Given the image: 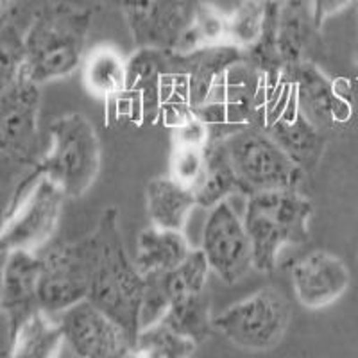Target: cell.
Wrapping results in <instances>:
<instances>
[{"label":"cell","mask_w":358,"mask_h":358,"mask_svg":"<svg viewBox=\"0 0 358 358\" xmlns=\"http://www.w3.org/2000/svg\"><path fill=\"white\" fill-rule=\"evenodd\" d=\"M118 215L117 206L106 208L97 226L90 231L94 241V267L86 299L111 315L134 344L140 331L145 278L127 255Z\"/></svg>","instance_id":"6da1fadb"},{"label":"cell","mask_w":358,"mask_h":358,"mask_svg":"<svg viewBox=\"0 0 358 358\" xmlns=\"http://www.w3.org/2000/svg\"><path fill=\"white\" fill-rule=\"evenodd\" d=\"M94 13L66 0L41 6L25 27L24 72L40 86L83 65Z\"/></svg>","instance_id":"7a4b0ae2"},{"label":"cell","mask_w":358,"mask_h":358,"mask_svg":"<svg viewBox=\"0 0 358 358\" xmlns=\"http://www.w3.org/2000/svg\"><path fill=\"white\" fill-rule=\"evenodd\" d=\"M312 213V203L297 188L255 192L248 196L244 224L258 273H271L283 248L308 241Z\"/></svg>","instance_id":"3957f363"},{"label":"cell","mask_w":358,"mask_h":358,"mask_svg":"<svg viewBox=\"0 0 358 358\" xmlns=\"http://www.w3.org/2000/svg\"><path fill=\"white\" fill-rule=\"evenodd\" d=\"M49 136V151L31 167V174L52 179L66 199H81L101 172L102 147L94 124L70 111L54 118Z\"/></svg>","instance_id":"277c9868"},{"label":"cell","mask_w":358,"mask_h":358,"mask_svg":"<svg viewBox=\"0 0 358 358\" xmlns=\"http://www.w3.org/2000/svg\"><path fill=\"white\" fill-rule=\"evenodd\" d=\"M65 199V192L52 179L29 172L15 188L6 210L0 251H41L56 233Z\"/></svg>","instance_id":"5b68a950"},{"label":"cell","mask_w":358,"mask_h":358,"mask_svg":"<svg viewBox=\"0 0 358 358\" xmlns=\"http://www.w3.org/2000/svg\"><path fill=\"white\" fill-rule=\"evenodd\" d=\"M265 90L267 78L242 59L217 79L196 115L208 126L212 140H222L245 127H260Z\"/></svg>","instance_id":"8992f818"},{"label":"cell","mask_w":358,"mask_h":358,"mask_svg":"<svg viewBox=\"0 0 358 358\" xmlns=\"http://www.w3.org/2000/svg\"><path fill=\"white\" fill-rule=\"evenodd\" d=\"M292 310L274 287H264L213 317V330L245 351L274 350L285 338Z\"/></svg>","instance_id":"52a82bcc"},{"label":"cell","mask_w":358,"mask_h":358,"mask_svg":"<svg viewBox=\"0 0 358 358\" xmlns=\"http://www.w3.org/2000/svg\"><path fill=\"white\" fill-rule=\"evenodd\" d=\"M233 169L236 172L241 194L297 188L305 171L297 167L276 142L262 127H245L222 138Z\"/></svg>","instance_id":"ba28073f"},{"label":"cell","mask_w":358,"mask_h":358,"mask_svg":"<svg viewBox=\"0 0 358 358\" xmlns=\"http://www.w3.org/2000/svg\"><path fill=\"white\" fill-rule=\"evenodd\" d=\"M40 280L38 299L40 308L59 313L88 297L92 267H94V241L86 233L78 241H66L38 251Z\"/></svg>","instance_id":"9c48e42d"},{"label":"cell","mask_w":358,"mask_h":358,"mask_svg":"<svg viewBox=\"0 0 358 358\" xmlns=\"http://www.w3.org/2000/svg\"><path fill=\"white\" fill-rule=\"evenodd\" d=\"M41 86L25 72L0 92V167H34Z\"/></svg>","instance_id":"30bf717a"},{"label":"cell","mask_w":358,"mask_h":358,"mask_svg":"<svg viewBox=\"0 0 358 358\" xmlns=\"http://www.w3.org/2000/svg\"><path fill=\"white\" fill-rule=\"evenodd\" d=\"M169 66V50L136 49L127 59L126 86L111 102L108 117L134 126L159 124L163 102V79Z\"/></svg>","instance_id":"8fae6325"},{"label":"cell","mask_w":358,"mask_h":358,"mask_svg":"<svg viewBox=\"0 0 358 358\" xmlns=\"http://www.w3.org/2000/svg\"><path fill=\"white\" fill-rule=\"evenodd\" d=\"M201 249L210 271L228 285L242 281L255 268L251 241L244 219L238 217L228 199L210 208Z\"/></svg>","instance_id":"7c38bea8"},{"label":"cell","mask_w":358,"mask_h":358,"mask_svg":"<svg viewBox=\"0 0 358 358\" xmlns=\"http://www.w3.org/2000/svg\"><path fill=\"white\" fill-rule=\"evenodd\" d=\"M56 315L65 344L78 357L118 358L133 353V341L127 331L90 299L78 301Z\"/></svg>","instance_id":"4fadbf2b"},{"label":"cell","mask_w":358,"mask_h":358,"mask_svg":"<svg viewBox=\"0 0 358 358\" xmlns=\"http://www.w3.org/2000/svg\"><path fill=\"white\" fill-rule=\"evenodd\" d=\"M120 9L136 49L172 50L190 20L187 0H120Z\"/></svg>","instance_id":"5bb4252c"},{"label":"cell","mask_w":358,"mask_h":358,"mask_svg":"<svg viewBox=\"0 0 358 358\" xmlns=\"http://www.w3.org/2000/svg\"><path fill=\"white\" fill-rule=\"evenodd\" d=\"M281 76L292 85L297 106L321 131L331 129L351 117V106L315 62H301L283 69Z\"/></svg>","instance_id":"9a60e30c"},{"label":"cell","mask_w":358,"mask_h":358,"mask_svg":"<svg viewBox=\"0 0 358 358\" xmlns=\"http://www.w3.org/2000/svg\"><path fill=\"white\" fill-rule=\"evenodd\" d=\"M38 280H40V257L31 251L8 252L2 278V297H0V317L6 324V344H11L22 322L40 310L38 299Z\"/></svg>","instance_id":"2e32d148"},{"label":"cell","mask_w":358,"mask_h":358,"mask_svg":"<svg viewBox=\"0 0 358 358\" xmlns=\"http://www.w3.org/2000/svg\"><path fill=\"white\" fill-rule=\"evenodd\" d=\"M290 276L297 301L310 310L334 305L350 287L348 265L324 249H315L299 258Z\"/></svg>","instance_id":"e0dca14e"},{"label":"cell","mask_w":358,"mask_h":358,"mask_svg":"<svg viewBox=\"0 0 358 358\" xmlns=\"http://www.w3.org/2000/svg\"><path fill=\"white\" fill-rule=\"evenodd\" d=\"M321 29L315 24L312 0H280L276 41L283 66L313 62Z\"/></svg>","instance_id":"ac0fdd59"},{"label":"cell","mask_w":358,"mask_h":358,"mask_svg":"<svg viewBox=\"0 0 358 358\" xmlns=\"http://www.w3.org/2000/svg\"><path fill=\"white\" fill-rule=\"evenodd\" d=\"M176 57H178L179 69L187 76L188 95H190L192 108L196 111V108H199L204 102L208 92L212 90L217 79L226 70L244 59V50L231 43H226L188 54L176 52Z\"/></svg>","instance_id":"d6986e66"},{"label":"cell","mask_w":358,"mask_h":358,"mask_svg":"<svg viewBox=\"0 0 358 358\" xmlns=\"http://www.w3.org/2000/svg\"><path fill=\"white\" fill-rule=\"evenodd\" d=\"M197 206L192 188L176 179L152 178L145 187V208L152 226L183 231L192 210Z\"/></svg>","instance_id":"ffe728a7"},{"label":"cell","mask_w":358,"mask_h":358,"mask_svg":"<svg viewBox=\"0 0 358 358\" xmlns=\"http://www.w3.org/2000/svg\"><path fill=\"white\" fill-rule=\"evenodd\" d=\"M183 231L149 226L138 235L133 262L142 276L169 273L190 255Z\"/></svg>","instance_id":"44dd1931"},{"label":"cell","mask_w":358,"mask_h":358,"mask_svg":"<svg viewBox=\"0 0 358 358\" xmlns=\"http://www.w3.org/2000/svg\"><path fill=\"white\" fill-rule=\"evenodd\" d=\"M192 192L197 206L203 208H213L233 194H241V183L222 140H212L206 145L204 169Z\"/></svg>","instance_id":"7402d4cb"},{"label":"cell","mask_w":358,"mask_h":358,"mask_svg":"<svg viewBox=\"0 0 358 358\" xmlns=\"http://www.w3.org/2000/svg\"><path fill=\"white\" fill-rule=\"evenodd\" d=\"M63 344L65 337L57 315L40 308L22 322L11 338L8 355L20 358H50L59 353Z\"/></svg>","instance_id":"603a6c76"},{"label":"cell","mask_w":358,"mask_h":358,"mask_svg":"<svg viewBox=\"0 0 358 358\" xmlns=\"http://www.w3.org/2000/svg\"><path fill=\"white\" fill-rule=\"evenodd\" d=\"M83 81L94 97L106 102V108L126 86L127 59L113 47H97L83 62Z\"/></svg>","instance_id":"cb8c5ba5"},{"label":"cell","mask_w":358,"mask_h":358,"mask_svg":"<svg viewBox=\"0 0 358 358\" xmlns=\"http://www.w3.org/2000/svg\"><path fill=\"white\" fill-rule=\"evenodd\" d=\"M229 15L212 2H199L190 11V20L172 50L179 54L196 52L206 47L229 43Z\"/></svg>","instance_id":"d4e9b609"},{"label":"cell","mask_w":358,"mask_h":358,"mask_svg":"<svg viewBox=\"0 0 358 358\" xmlns=\"http://www.w3.org/2000/svg\"><path fill=\"white\" fill-rule=\"evenodd\" d=\"M162 321L185 337L203 344L213 331V317L206 290H192L176 296Z\"/></svg>","instance_id":"484cf974"},{"label":"cell","mask_w":358,"mask_h":358,"mask_svg":"<svg viewBox=\"0 0 358 358\" xmlns=\"http://www.w3.org/2000/svg\"><path fill=\"white\" fill-rule=\"evenodd\" d=\"M196 341L176 331L165 321H158L145 328H140L134 338L131 357L147 358H187L196 353Z\"/></svg>","instance_id":"4316f807"},{"label":"cell","mask_w":358,"mask_h":358,"mask_svg":"<svg viewBox=\"0 0 358 358\" xmlns=\"http://www.w3.org/2000/svg\"><path fill=\"white\" fill-rule=\"evenodd\" d=\"M25 29L15 22L9 13L0 22V92L18 81L25 66Z\"/></svg>","instance_id":"83f0119b"},{"label":"cell","mask_w":358,"mask_h":358,"mask_svg":"<svg viewBox=\"0 0 358 358\" xmlns=\"http://www.w3.org/2000/svg\"><path fill=\"white\" fill-rule=\"evenodd\" d=\"M267 0H242L229 15V43L242 50L257 43L264 33Z\"/></svg>","instance_id":"f1b7e54d"},{"label":"cell","mask_w":358,"mask_h":358,"mask_svg":"<svg viewBox=\"0 0 358 358\" xmlns=\"http://www.w3.org/2000/svg\"><path fill=\"white\" fill-rule=\"evenodd\" d=\"M204 158H206V147L172 143L171 163H169L171 174L169 176L178 183L192 188L203 172Z\"/></svg>","instance_id":"f546056e"},{"label":"cell","mask_w":358,"mask_h":358,"mask_svg":"<svg viewBox=\"0 0 358 358\" xmlns=\"http://www.w3.org/2000/svg\"><path fill=\"white\" fill-rule=\"evenodd\" d=\"M172 131V143H185V145H197V147H206L212 140L210 136V129L206 124L201 120L197 115L188 118L187 122L181 126L174 127Z\"/></svg>","instance_id":"4dcf8cb0"},{"label":"cell","mask_w":358,"mask_h":358,"mask_svg":"<svg viewBox=\"0 0 358 358\" xmlns=\"http://www.w3.org/2000/svg\"><path fill=\"white\" fill-rule=\"evenodd\" d=\"M357 0H312V9H313V18L319 29L326 24V20H330L331 17L342 13L344 9L350 8L355 4Z\"/></svg>","instance_id":"1f68e13d"},{"label":"cell","mask_w":358,"mask_h":358,"mask_svg":"<svg viewBox=\"0 0 358 358\" xmlns=\"http://www.w3.org/2000/svg\"><path fill=\"white\" fill-rule=\"evenodd\" d=\"M6 258H8V252L0 251V297H2V278H4Z\"/></svg>","instance_id":"d6a6232c"},{"label":"cell","mask_w":358,"mask_h":358,"mask_svg":"<svg viewBox=\"0 0 358 358\" xmlns=\"http://www.w3.org/2000/svg\"><path fill=\"white\" fill-rule=\"evenodd\" d=\"M9 6H11V0H0V22L9 15Z\"/></svg>","instance_id":"836d02e7"},{"label":"cell","mask_w":358,"mask_h":358,"mask_svg":"<svg viewBox=\"0 0 358 358\" xmlns=\"http://www.w3.org/2000/svg\"><path fill=\"white\" fill-rule=\"evenodd\" d=\"M357 4H358V0H357Z\"/></svg>","instance_id":"e575fe53"}]
</instances>
